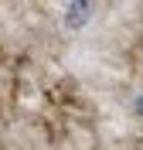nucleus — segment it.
<instances>
[{"instance_id":"obj_1","label":"nucleus","mask_w":143,"mask_h":150,"mask_svg":"<svg viewBox=\"0 0 143 150\" xmlns=\"http://www.w3.org/2000/svg\"><path fill=\"white\" fill-rule=\"evenodd\" d=\"M85 17H89V0H72L68 4V14H65V24L68 28H82Z\"/></svg>"},{"instance_id":"obj_2","label":"nucleus","mask_w":143,"mask_h":150,"mask_svg":"<svg viewBox=\"0 0 143 150\" xmlns=\"http://www.w3.org/2000/svg\"><path fill=\"white\" fill-rule=\"evenodd\" d=\"M133 106H136V112L143 116V96H136V103H133Z\"/></svg>"}]
</instances>
